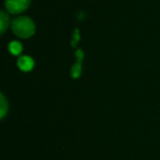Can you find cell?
Listing matches in <instances>:
<instances>
[{
  "label": "cell",
  "mask_w": 160,
  "mask_h": 160,
  "mask_svg": "<svg viewBox=\"0 0 160 160\" xmlns=\"http://www.w3.org/2000/svg\"><path fill=\"white\" fill-rule=\"evenodd\" d=\"M76 55H77L78 62L73 65L72 69H71V75H72L73 78H78L80 76V73H81V60H82V58H83L82 51H77Z\"/></svg>",
  "instance_id": "obj_4"
},
{
  "label": "cell",
  "mask_w": 160,
  "mask_h": 160,
  "mask_svg": "<svg viewBox=\"0 0 160 160\" xmlns=\"http://www.w3.org/2000/svg\"><path fill=\"white\" fill-rule=\"evenodd\" d=\"M9 49L13 55H19V54H21V52H22V45L19 42H17V41H13V42L10 43Z\"/></svg>",
  "instance_id": "obj_5"
},
{
  "label": "cell",
  "mask_w": 160,
  "mask_h": 160,
  "mask_svg": "<svg viewBox=\"0 0 160 160\" xmlns=\"http://www.w3.org/2000/svg\"><path fill=\"white\" fill-rule=\"evenodd\" d=\"M0 23H1V33H3L9 25V18L5 11H1V14H0Z\"/></svg>",
  "instance_id": "obj_6"
},
{
  "label": "cell",
  "mask_w": 160,
  "mask_h": 160,
  "mask_svg": "<svg viewBox=\"0 0 160 160\" xmlns=\"http://www.w3.org/2000/svg\"><path fill=\"white\" fill-rule=\"evenodd\" d=\"M18 66L22 71H30L34 67V60L29 56H22L19 58Z\"/></svg>",
  "instance_id": "obj_3"
},
{
  "label": "cell",
  "mask_w": 160,
  "mask_h": 160,
  "mask_svg": "<svg viewBox=\"0 0 160 160\" xmlns=\"http://www.w3.org/2000/svg\"><path fill=\"white\" fill-rule=\"evenodd\" d=\"M31 0H6V8L10 13H21L29 8Z\"/></svg>",
  "instance_id": "obj_2"
},
{
  "label": "cell",
  "mask_w": 160,
  "mask_h": 160,
  "mask_svg": "<svg viewBox=\"0 0 160 160\" xmlns=\"http://www.w3.org/2000/svg\"><path fill=\"white\" fill-rule=\"evenodd\" d=\"M0 105H1V118H3L8 111V103L3 94H1V104Z\"/></svg>",
  "instance_id": "obj_7"
},
{
  "label": "cell",
  "mask_w": 160,
  "mask_h": 160,
  "mask_svg": "<svg viewBox=\"0 0 160 160\" xmlns=\"http://www.w3.org/2000/svg\"><path fill=\"white\" fill-rule=\"evenodd\" d=\"M12 31L20 38H28L33 35L35 32V24L28 17H20L14 19L12 22Z\"/></svg>",
  "instance_id": "obj_1"
}]
</instances>
